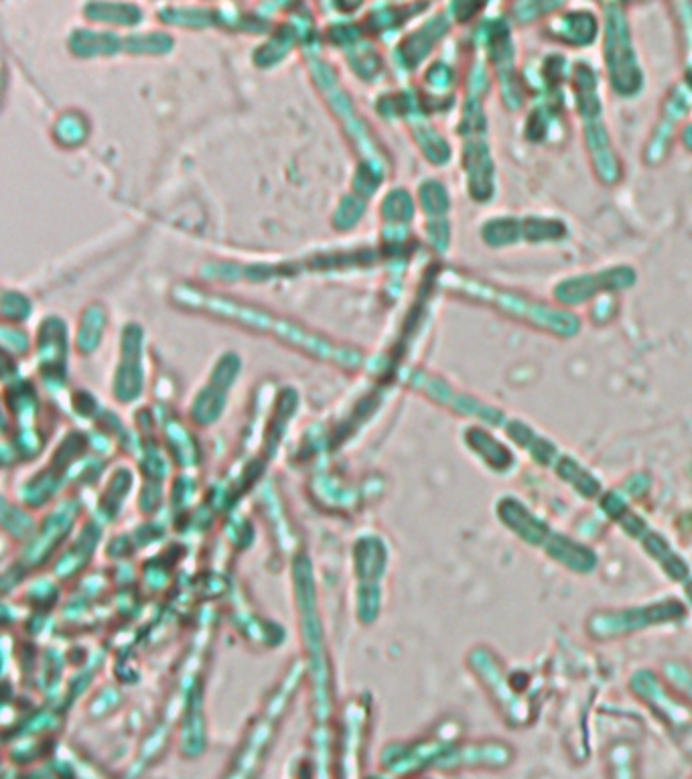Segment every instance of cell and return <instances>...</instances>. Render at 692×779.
<instances>
[{"mask_svg": "<svg viewBox=\"0 0 692 779\" xmlns=\"http://www.w3.org/2000/svg\"><path fill=\"white\" fill-rule=\"evenodd\" d=\"M285 706L281 700H270L264 708L262 717L250 725L244 735L238 751L234 753L230 767L226 769L222 779H258L266 757L272 749L274 735L279 733V725L283 721Z\"/></svg>", "mask_w": 692, "mask_h": 779, "instance_id": "1", "label": "cell"}, {"mask_svg": "<svg viewBox=\"0 0 692 779\" xmlns=\"http://www.w3.org/2000/svg\"><path fill=\"white\" fill-rule=\"evenodd\" d=\"M372 779H382V777H372Z\"/></svg>", "mask_w": 692, "mask_h": 779, "instance_id": "2", "label": "cell"}]
</instances>
